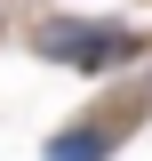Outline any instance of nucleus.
Masks as SVG:
<instances>
[{
    "label": "nucleus",
    "instance_id": "obj_1",
    "mask_svg": "<svg viewBox=\"0 0 152 161\" xmlns=\"http://www.w3.org/2000/svg\"><path fill=\"white\" fill-rule=\"evenodd\" d=\"M40 57L80 64V73H112L120 57H136V40L120 32V24H80V16H56L48 32H40Z\"/></svg>",
    "mask_w": 152,
    "mask_h": 161
},
{
    "label": "nucleus",
    "instance_id": "obj_2",
    "mask_svg": "<svg viewBox=\"0 0 152 161\" xmlns=\"http://www.w3.org/2000/svg\"><path fill=\"white\" fill-rule=\"evenodd\" d=\"M104 153H112V129H96V121H80V129H56L40 161H104Z\"/></svg>",
    "mask_w": 152,
    "mask_h": 161
}]
</instances>
